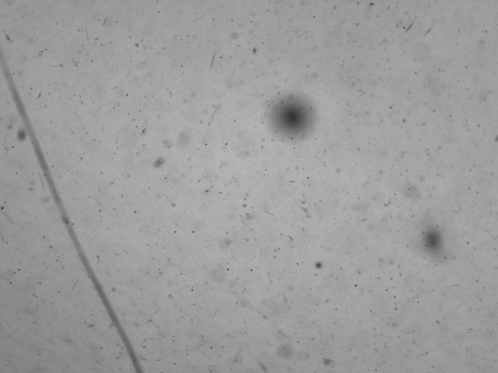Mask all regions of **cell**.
<instances>
[{"instance_id":"1","label":"cell","mask_w":498,"mask_h":373,"mask_svg":"<svg viewBox=\"0 0 498 373\" xmlns=\"http://www.w3.org/2000/svg\"><path fill=\"white\" fill-rule=\"evenodd\" d=\"M267 113L272 128L291 140L307 136L316 121V113L309 101L295 94L274 101L269 105Z\"/></svg>"},{"instance_id":"2","label":"cell","mask_w":498,"mask_h":373,"mask_svg":"<svg viewBox=\"0 0 498 373\" xmlns=\"http://www.w3.org/2000/svg\"><path fill=\"white\" fill-rule=\"evenodd\" d=\"M290 354V349L288 345H283L278 350V355L282 357H287Z\"/></svg>"}]
</instances>
